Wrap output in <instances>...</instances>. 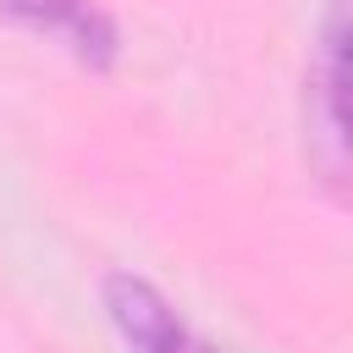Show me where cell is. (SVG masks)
<instances>
[{
	"mask_svg": "<svg viewBox=\"0 0 353 353\" xmlns=\"http://www.w3.org/2000/svg\"><path fill=\"white\" fill-rule=\"evenodd\" d=\"M303 132L320 182L353 210V0H325L309 77H303Z\"/></svg>",
	"mask_w": 353,
	"mask_h": 353,
	"instance_id": "6da1fadb",
	"label": "cell"
},
{
	"mask_svg": "<svg viewBox=\"0 0 353 353\" xmlns=\"http://www.w3.org/2000/svg\"><path fill=\"white\" fill-rule=\"evenodd\" d=\"M99 309H105V320L127 353H226L154 281H143L132 270H110L99 281Z\"/></svg>",
	"mask_w": 353,
	"mask_h": 353,
	"instance_id": "7a4b0ae2",
	"label": "cell"
},
{
	"mask_svg": "<svg viewBox=\"0 0 353 353\" xmlns=\"http://www.w3.org/2000/svg\"><path fill=\"white\" fill-rule=\"evenodd\" d=\"M0 22L55 44L88 72H110L121 61V28L99 0H0Z\"/></svg>",
	"mask_w": 353,
	"mask_h": 353,
	"instance_id": "3957f363",
	"label": "cell"
}]
</instances>
